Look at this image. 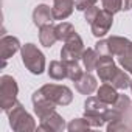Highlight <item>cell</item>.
Here are the masks:
<instances>
[{
  "label": "cell",
  "mask_w": 132,
  "mask_h": 132,
  "mask_svg": "<svg viewBox=\"0 0 132 132\" xmlns=\"http://www.w3.org/2000/svg\"><path fill=\"white\" fill-rule=\"evenodd\" d=\"M73 10H75V0H53L51 13L54 20H61V22L65 20L72 16Z\"/></svg>",
  "instance_id": "obj_10"
},
{
  "label": "cell",
  "mask_w": 132,
  "mask_h": 132,
  "mask_svg": "<svg viewBox=\"0 0 132 132\" xmlns=\"http://www.w3.org/2000/svg\"><path fill=\"white\" fill-rule=\"evenodd\" d=\"M40 93L54 103L56 106H69L73 101V92L67 86H61V84H45L40 89Z\"/></svg>",
  "instance_id": "obj_5"
},
{
  "label": "cell",
  "mask_w": 132,
  "mask_h": 132,
  "mask_svg": "<svg viewBox=\"0 0 132 132\" xmlns=\"http://www.w3.org/2000/svg\"><path fill=\"white\" fill-rule=\"evenodd\" d=\"M98 78L101 82H110L115 76V73L118 72V67L115 65L113 56L112 54H101L96 64V69H95Z\"/></svg>",
  "instance_id": "obj_7"
},
{
  "label": "cell",
  "mask_w": 132,
  "mask_h": 132,
  "mask_svg": "<svg viewBox=\"0 0 132 132\" xmlns=\"http://www.w3.org/2000/svg\"><path fill=\"white\" fill-rule=\"evenodd\" d=\"M39 40H40V45H44V47H47V48H51V47L57 42L56 25L48 23V25L40 27V28H39Z\"/></svg>",
  "instance_id": "obj_16"
},
{
  "label": "cell",
  "mask_w": 132,
  "mask_h": 132,
  "mask_svg": "<svg viewBox=\"0 0 132 132\" xmlns=\"http://www.w3.org/2000/svg\"><path fill=\"white\" fill-rule=\"evenodd\" d=\"M8 120H10V126L14 132H33L37 129V124L34 121V118L25 110L22 103H16L8 112Z\"/></svg>",
  "instance_id": "obj_1"
},
{
  "label": "cell",
  "mask_w": 132,
  "mask_h": 132,
  "mask_svg": "<svg viewBox=\"0 0 132 132\" xmlns=\"http://www.w3.org/2000/svg\"><path fill=\"white\" fill-rule=\"evenodd\" d=\"M90 124L87 123V120L82 118H73L69 124H67V130L69 132H79V130H89Z\"/></svg>",
  "instance_id": "obj_22"
},
{
  "label": "cell",
  "mask_w": 132,
  "mask_h": 132,
  "mask_svg": "<svg viewBox=\"0 0 132 132\" xmlns=\"http://www.w3.org/2000/svg\"><path fill=\"white\" fill-rule=\"evenodd\" d=\"M129 89H130V93H132V79H130V84H129Z\"/></svg>",
  "instance_id": "obj_30"
},
{
  "label": "cell",
  "mask_w": 132,
  "mask_h": 132,
  "mask_svg": "<svg viewBox=\"0 0 132 132\" xmlns=\"http://www.w3.org/2000/svg\"><path fill=\"white\" fill-rule=\"evenodd\" d=\"M118 95L120 93L117 92V89L112 84H109V82H104V84H101L96 89V96L103 103H106L107 106H113L117 103V100H118Z\"/></svg>",
  "instance_id": "obj_15"
},
{
  "label": "cell",
  "mask_w": 132,
  "mask_h": 132,
  "mask_svg": "<svg viewBox=\"0 0 132 132\" xmlns=\"http://www.w3.org/2000/svg\"><path fill=\"white\" fill-rule=\"evenodd\" d=\"M95 50L100 53V54H110L109 53V45H107V39H100L96 44H95Z\"/></svg>",
  "instance_id": "obj_28"
},
{
  "label": "cell",
  "mask_w": 132,
  "mask_h": 132,
  "mask_svg": "<svg viewBox=\"0 0 132 132\" xmlns=\"http://www.w3.org/2000/svg\"><path fill=\"white\" fill-rule=\"evenodd\" d=\"M51 20H54V19H53L51 8H50L48 5L40 3V5H37V6L34 8V11H33V23H34L36 27L40 28V27H44V25L51 23Z\"/></svg>",
  "instance_id": "obj_14"
},
{
  "label": "cell",
  "mask_w": 132,
  "mask_h": 132,
  "mask_svg": "<svg viewBox=\"0 0 132 132\" xmlns=\"http://www.w3.org/2000/svg\"><path fill=\"white\" fill-rule=\"evenodd\" d=\"M100 53L95 50V48H86L84 53H82V65H84V69L87 72H93L96 69V64H98V59H100Z\"/></svg>",
  "instance_id": "obj_18"
},
{
  "label": "cell",
  "mask_w": 132,
  "mask_h": 132,
  "mask_svg": "<svg viewBox=\"0 0 132 132\" xmlns=\"http://www.w3.org/2000/svg\"><path fill=\"white\" fill-rule=\"evenodd\" d=\"M118 62H120V65L129 73V75H132V44H130V47L127 48V51L123 54V56H120L118 57Z\"/></svg>",
  "instance_id": "obj_24"
},
{
  "label": "cell",
  "mask_w": 132,
  "mask_h": 132,
  "mask_svg": "<svg viewBox=\"0 0 132 132\" xmlns=\"http://www.w3.org/2000/svg\"><path fill=\"white\" fill-rule=\"evenodd\" d=\"M109 84H112L117 90H126V89H129L130 76H129V73H127L126 70H120V69H118V72L115 73L113 79H112Z\"/></svg>",
  "instance_id": "obj_19"
},
{
  "label": "cell",
  "mask_w": 132,
  "mask_h": 132,
  "mask_svg": "<svg viewBox=\"0 0 132 132\" xmlns=\"http://www.w3.org/2000/svg\"><path fill=\"white\" fill-rule=\"evenodd\" d=\"M84 42L81 36L75 31L67 40L64 42V47L61 50V61L67 62V61H81L82 53H84Z\"/></svg>",
  "instance_id": "obj_6"
},
{
  "label": "cell",
  "mask_w": 132,
  "mask_h": 132,
  "mask_svg": "<svg viewBox=\"0 0 132 132\" xmlns=\"http://www.w3.org/2000/svg\"><path fill=\"white\" fill-rule=\"evenodd\" d=\"M22 45L20 40L14 36H6L3 34L2 39H0V51H2V59L8 61L13 54H16L17 51H20Z\"/></svg>",
  "instance_id": "obj_12"
},
{
  "label": "cell",
  "mask_w": 132,
  "mask_h": 132,
  "mask_svg": "<svg viewBox=\"0 0 132 132\" xmlns=\"http://www.w3.org/2000/svg\"><path fill=\"white\" fill-rule=\"evenodd\" d=\"M112 23H113V14L106 11V10H101L100 14L96 16V19L90 23V30H92V34L98 39L104 37L110 28H112Z\"/></svg>",
  "instance_id": "obj_8"
},
{
  "label": "cell",
  "mask_w": 132,
  "mask_h": 132,
  "mask_svg": "<svg viewBox=\"0 0 132 132\" xmlns=\"http://www.w3.org/2000/svg\"><path fill=\"white\" fill-rule=\"evenodd\" d=\"M65 67H67V79L70 81H76L82 76V69L79 65V61H67L65 62Z\"/></svg>",
  "instance_id": "obj_21"
},
{
  "label": "cell",
  "mask_w": 132,
  "mask_h": 132,
  "mask_svg": "<svg viewBox=\"0 0 132 132\" xmlns=\"http://www.w3.org/2000/svg\"><path fill=\"white\" fill-rule=\"evenodd\" d=\"M129 124L123 120H118V121H110L107 124V132H115V130H129Z\"/></svg>",
  "instance_id": "obj_25"
},
{
  "label": "cell",
  "mask_w": 132,
  "mask_h": 132,
  "mask_svg": "<svg viewBox=\"0 0 132 132\" xmlns=\"http://www.w3.org/2000/svg\"><path fill=\"white\" fill-rule=\"evenodd\" d=\"M109 109L106 103H103L98 96H89L84 101V118L90 124V127H103L106 124L104 113Z\"/></svg>",
  "instance_id": "obj_3"
},
{
  "label": "cell",
  "mask_w": 132,
  "mask_h": 132,
  "mask_svg": "<svg viewBox=\"0 0 132 132\" xmlns=\"http://www.w3.org/2000/svg\"><path fill=\"white\" fill-rule=\"evenodd\" d=\"M130 8H132V0H123V10L127 11Z\"/></svg>",
  "instance_id": "obj_29"
},
{
  "label": "cell",
  "mask_w": 132,
  "mask_h": 132,
  "mask_svg": "<svg viewBox=\"0 0 132 132\" xmlns=\"http://www.w3.org/2000/svg\"><path fill=\"white\" fill-rule=\"evenodd\" d=\"M20 56L25 69L33 75H42L45 72V56L34 44H25L20 48Z\"/></svg>",
  "instance_id": "obj_2"
},
{
  "label": "cell",
  "mask_w": 132,
  "mask_h": 132,
  "mask_svg": "<svg viewBox=\"0 0 132 132\" xmlns=\"http://www.w3.org/2000/svg\"><path fill=\"white\" fill-rule=\"evenodd\" d=\"M130 44H132V42H130L127 37H121V36H112V37L107 39L109 53H110L112 56H117V57L123 56V54L127 51V48L130 47Z\"/></svg>",
  "instance_id": "obj_13"
},
{
  "label": "cell",
  "mask_w": 132,
  "mask_h": 132,
  "mask_svg": "<svg viewBox=\"0 0 132 132\" xmlns=\"http://www.w3.org/2000/svg\"><path fill=\"white\" fill-rule=\"evenodd\" d=\"M98 3V0H75V8L81 13H84L86 10H89L90 6H95Z\"/></svg>",
  "instance_id": "obj_26"
},
{
  "label": "cell",
  "mask_w": 132,
  "mask_h": 132,
  "mask_svg": "<svg viewBox=\"0 0 132 132\" xmlns=\"http://www.w3.org/2000/svg\"><path fill=\"white\" fill-rule=\"evenodd\" d=\"M73 33H75V27L70 22H61L56 25V36H57V40L61 42H65Z\"/></svg>",
  "instance_id": "obj_20"
},
{
  "label": "cell",
  "mask_w": 132,
  "mask_h": 132,
  "mask_svg": "<svg viewBox=\"0 0 132 132\" xmlns=\"http://www.w3.org/2000/svg\"><path fill=\"white\" fill-rule=\"evenodd\" d=\"M48 76L54 81H62L67 78V67H65L64 61H51L47 70Z\"/></svg>",
  "instance_id": "obj_17"
},
{
  "label": "cell",
  "mask_w": 132,
  "mask_h": 132,
  "mask_svg": "<svg viewBox=\"0 0 132 132\" xmlns=\"http://www.w3.org/2000/svg\"><path fill=\"white\" fill-rule=\"evenodd\" d=\"M100 11H101V10H100L96 5H95V6H90L89 10H86V11H84V19H86V22H87V23H92V22L96 19V16L100 14Z\"/></svg>",
  "instance_id": "obj_27"
},
{
  "label": "cell",
  "mask_w": 132,
  "mask_h": 132,
  "mask_svg": "<svg viewBox=\"0 0 132 132\" xmlns=\"http://www.w3.org/2000/svg\"><path fill=\"white\" fill-rule=\"evenodd\" d=\"M19 95V86L16 79L10 75L0 76V107L3 112H8L16 103Z\"/></svg>",
  "instance_id": "obj_4"
},
{
  "label": "cell",
  "mask_w": 132,
  "mask_h": 132,
  "mask_svg": "<svg viewBox=\"0 0 132 132\" xmlns=\"http://www.w3.org/2000/svg\"><path fill=\"white\" fill-rule=\"evenodd\" d=\"M64 129H67V124H65L64 118L56 112V109L47 113L45 117H42L37 126V130H44V132H61Z\"/></svg>",
  "instance_id": "obj_9"
},
{
  "label": "cell",
  "mask_w": 132,
  "mask_h": 132,
  "mask_svg": "<svg viewBox=\"0 0 132 132\" xmlns=\"http://www.w3.org/2000/svg\"><path fill=\"white\" fill-rule=\"evenodd\" d=\"M75 89L81 93V95H92L93 92H96L98 89V82L96 78L92 75V72H84L82 76L79 79L75 81Z\"/></svg>",
  "instance_id": "obj_11"
},
{
  "label": "cell",
  "mask_w": 132,
  "mask_h": 132,
  "mask_svg": "<svg viewBox=\"0 0 132 132\" xmlns=\"http://www.w3.org/2000/svg\"><path fill=\"white\" fill-rule=\"evenodd\" d=\"M101 5H103V10L112 14L123 11V0H101Z\"/></svg>",
  "instance_id": "obj_23"
}]
</instances>
